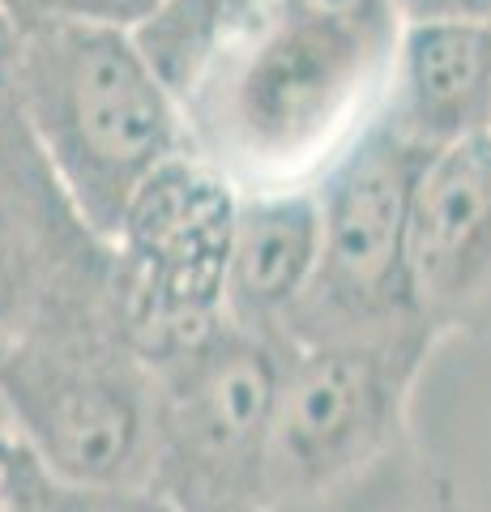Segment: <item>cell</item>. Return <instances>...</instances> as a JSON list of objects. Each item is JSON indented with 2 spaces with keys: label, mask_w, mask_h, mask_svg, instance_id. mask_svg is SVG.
I'll list each match as a JSON object with an SVG mask.
<instances>
[{
  "label": "cell",
  "mask_w": 491,
  "mask_h": 512,
  "mask_svg": "<svg viewBox=\"0 0 491 512\" xmlns=\"http://www.w3.org/2000/svg\"><path fill=\"white\" fill-rule=\"evenodd\" d=\"M389 367L372 346H316L278 376L265 436L261 491L269 500H316L389 431Z\"/></svg>",
  "instance_id": "cell-6"
},
{
  "label": "cell",
  "mask_w": 491,
  "mask_h": 512,
  "mask_svg": "<svg viewBox=\"0 0 491 512\" xmlns=\"http://www.w3.org/2000/svg\"><path fill=\"white\" fill-rule=\"evenodd\" d=\"M43 512H171V508L150 491H77L56 483Z\"/></svg>",
  "instance_id": "cell-12"
},
{
  "label": "cell",
  "mask_w": 491,
  "mask_h": 512,
  "mask_svg": "<svg viewBox=\"0 0 491 512\" xmlns=\"http://www.w3.org/2000/svg\"><path fill=\"white\" fill-rule=\"evenodd\" d=\"M52 478L26 453L13 431L0 427V512H43L52 500Z\"/></svg>",
  "instance_id": "cell-11"
},
{
  "label": "cell",
  "mask_w": 491,
  "mask_h": 512,
  "mask_svg": "<svg viewBox=\"0 0 491 512\" xmlns=\"http://www.w3.org/2000/svg\"><path fill=\"white\" fill-rule=\"evenodd\" d=\"M13 56H18V26H13L5 13H0V90H9Z\"/></svg>",
  "instance_id": "cell-14"
},
{
  "label": "cell",
  "mask_w": 491,
  "mask_h": 512,
  "mask_svg": "<svg viewBox=\"0 0 491 512\" xmlns=\"http://www.w3.org/2000/svg\"><path fill=\"white\" fill-rule=\"evenodd\" d=\"M9 90L77 214L120 235L133 201L180 158V107L133 30L94 22L18 26Z\"/></svg>",
  "instance_id": "cell-1"
},
{
  "label": "cell",
  "mask_w": 491,
  "mask_h": 512,
  "mask_svg": "<svg viewBox=\"0 0 491 512\" xmlns=\"http://www.w3.org/2000/svg\"><path fill=\"white\" fill-rule=\"evenodd\" d=\"M415 18H483L491 0H406Z\"/></svg>",
  "instance_id": "cell-13"
},
{
  "label": "cell",
  "mask_w": 491,
  "mask_h": 512,
  "mask_svg": "<svg viewBox=\"0 0 491 512\" xmlns=\"http://www.w3.org/2000/svg\"><path fill=\"white\" fill-rule=\"evenodd\" d=\"M389 124L419 150L479 133L491 116V22L487 18H419L393 52Z\"/></svg>",
  "instance_id": "cell-8"
},
{
  "label": "cell",
  "mask_w": 491,
  "mask_h": 512,
  "mask_svg": "<svg viewBox=\"0 0 491 512\" xmlns=\"http://www.w3.org/2000/svg\"><path fill=\"white\" fill-rule=\"evenodd\" d=\"M231 214L227 184L184 158L167 163L133 201L116 239L129 256V329L150 355L171 359L218 329Z\"/></svg>",
  "instance_id": "cell-5"
},
{
  "label": "cell",
  "mask_w": 491,
  "mask_h": 512,
  "mask_svg": "<svg viewBox=\"0 0 491 512\" xmlns=\"http://www.w3.org/2000/svg\"><path fill=\"white\" fill-rule=\"evenodd\" d=\"M282 367L240 329L163 359L154 389V457L146 491L171 512H252Z\"/></svg>",
  "instance_id": "cell-2"
},
{
  "label": "cell",
  "mask_w": 491,
  "mask_h": 512,
  "mask_svg": "<svg viewBox=\"0 0 491 512\" xmlns=\"http://www.w3.org/2000/svg\"><path fill=\"white\" fill-rule=\"evenodd\" d=\"M427 150L389 120L372 124L329 175L321 205V261L291 316H312L321 346H363L359 329L385 325L415 303L406 269L410 188Z\"/></svg>",
  "instance_id": "cell-4"
},
{
  "label": "cell",
  "mask_w": 491,
  "mask_h": 512,
  "mask_svg": "<svg viewBox=\"0 0 491 512\" xmlns=\"http://www.w3.org/2000/svg\"><path fill=\"white\" fill-rule=\"evenodd\" d=\"M321 261V205L312 192H257L235 201L223 308L240 333L287 325Z\"/></svg>",
  "instance_id": "cell-9"
},
{
  "label": "cell",
  "mask_w": 491,
  "mask_h": 512,
  "mask_svg": "<svg viewBox=\"0 0 491 512\" xmlns=\"http://www.w3.org/2000/svg\"><path fill=\"white\" fill-rule=\"evenodd\" d=\"M0 402L13 436L77 491H146L154 457V393L133 367L73 338H30L0 359Z\"/></svg>",
  "instance_id": "cell-3"
},
{
  "label": "cell",
  "mask_w": 491,
  "mask_h": 512,
  "mask_svg": "<svg viewBox=\"0 0 491 512\" xmlns=\"http://www.w3.org/2000/svg\"><path fill=\"white\" fill-rule=\"evenodd\" d=\"M163 0H0V13L13 26L35 22H94V26H120L137 30Z\"/></svg>",
  "instance_id": "cell-10"
},
{
  "label": "cell",
  "mask_w": 491,
  "mask_h": 512,
  "mask_svg": "<svg viewBox=\"0 0 491 512\" xmlns=\"http://www.w3.org/2000/svg\"><path fill=\"white\" fill-rule=\"evenodd\" d=\"M491 261V128L423 158L406 214L415 299H457Z\"/></svg>",
  "instance_id": "cell-7"
}]
</instances>
